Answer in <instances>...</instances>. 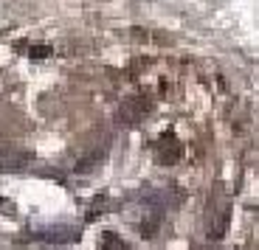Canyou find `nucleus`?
Returning <instances> with one entry per match:
<instances>
[{"label": "nucleus", "mask_w": 259, "mask_h": 250, "mask_svg": "<svg viewBox=\"0 0 259 250\" xmlns=\"http://www.w3.org/2000/svg\"><path fill=\"white\" fill-rule=\"evenodd\" d=\"M127 219L141 236H147V239L155 236L158 228H161V222H163V199H161V194L149 191V188L147 191L133 194V199L127 203Z\"/></svg>", "instance_id": "obj_1"}, {"label": "nucleus", "mask_w": 259, "mask_h": 250, "mask_svg": "<svg viewBox=\"0 0 259 250\" xmlns=\"http://www.w3.org/2000/svg\"><path fill=\"white\" fill-rule=\"evenodd\" d=\"M228 222H231V197H228L223 183H214L211 194H208V206H206V233L211 242L223 239Z\"/></svg>", "instance_id": "obj_2"}, {"label": "nucleus", "mask_w": 259, "mask_h": 250, "mask_svg": "<svg viewBox=\"0 0 259 250\" xmlns=\"http://www.w3.org/2000/svg\"><path fill=\"white\" fill-rule=\"evenodd\" d=\"M149 113H152V98L144 96V93H136V96H127L118 104L116 121L121 124V127H136V124H141Z\"/></svg>", "instance_id": "obj_3"}, {"label": "nucleus", "mask_w": 259, "mask_h": 250, "mask_svg": "<svg viewBox=\"0 0 259 250\" xmlns=\"http://www.w3.org/2000/svg\"><path fill=\"white\" fill-rule=\"evenodd\" d=\"M26 236L37 239V242H46V244H73V242H79L82 231L73 228V225L57 222V225H37V228H31Z\"/></svg>", "instance_id": "obj_4"}, {"label": "nucleus", "mask_w": 259, "mask_h": 250, "mask_svg": "<svg viewBox=\"0 0 259 250\" xmlns=\"http://www.w3.org/2000/svg\"><path fill=\"white\" fill-rule=\"evenodd\" d=\"M34 155L23 146H14V143L0 141V172H23V169L31 163Z\"/></svg>", "instance_id": "obj_5"}, {"label": "nucleus", "mask_w": 259, "mask_h": 250, "mask_svg": "<svg viewBox=\"0 0 259 250\" xmlns=\"http://www.w3.org/2000/svg\"><path fill=\"white\" fill-rule=\"evenodd\" d=\"M181 155H183V146H181L175 132H163L155 141V158L163 166H175V163L181 161Z\"/></svg>", "instance_id": "obj_6"}, {"label": "nucleus", "mask_w": 259, "mask_h": 250, "mask_svg": "<svg viewBox=\"0 0 259 250\" xmlns=\"http://www.w3.org/2000/svg\"><path fill=\"white\" fill-rule=\"evenodd\" d=\"M99 244H102V250H130V244L124 242L116 231H104L102 239H99Z\"/></svg>", "instance_id": "obj_7"}, {"label": "nucleus", "mask_w": 259, "mask_h": 250, "mask_svg": "<svg viewBox=\"0 0 259 250\" xmlns=\"http://www.w3.org/2000/svg\"><path fill=\"white\" fill-rule=\"evenodd\" d=\"M17 51L26 54V57H34V59H42L51 54V48L48 45H28V42H17Z\"/></svg>", "instance_id": "obj_8"}, {"label": "nucleus", "mask_w": 259, "mask_h": 250, "mask_svg": "<svg viewBox=\"0 0 259 250\" xmlns=\"http://www.w3.org/2000/svg\"><path fill=\"white\" fill-rule=\"evenodd\" d=\"M0 214H9V217H14V206L9 203V199L0 197Z\"/></svg>", "instance_id": "obj_9"}, {"label": "nucleus", "mask_w": 259, "mask_h": 250, "mask_svg": "<svg viewBox=\"0 0 259 250\" xmlns=\"http://www.w3.org/2000/svg\"><path fill=\"white\" fill-rule=\"evenodd\" d=\"M192 250H223V247H220V244H214V242H211V244L206 242V244H194Z\"/></svg>", "instance_id": "obj_10"}]
</instances>
